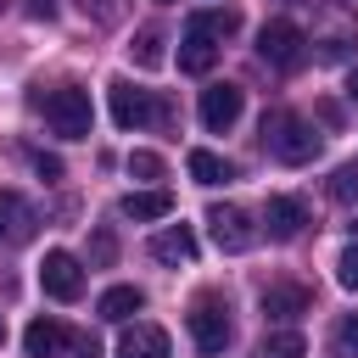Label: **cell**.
<instances>
[{
	"label": "cell",
	"mask_w": 358,
	"mask_h": 358,
	"mask_svg": "<svg viewBox=\"0 0 358 358\" xmlns=\"http://www.w3.org/2000/svg\"><path fill=\"white\" fill-rule=\"evenodd\" d=\"M34 168H39V179H62V157H45V151H39Z\"/></svg>",
	"instance_id": "obj_28"
},
{
	"label": "cell",
	"mask_w": 358,
	"mask_h": 358,
	"mask_svg": "<svg viewBox=\"0 0 358 358\" xmlns=\"http://www.w3.org/2000/svg\"><path fill=\"white\" fill-rule=\"evenodd\" d=\"M241 106H246V95H241V84H207L201 90V123L213 129V134H224V129H235V117H241Z\"/></svg>",
	"instance_id": "obj_9"
},
{
	"label": "cell",
	"mask_w": 358,
	"mask_h": 358,
	"mask_svg": "<svg viewBox=\"0 0 358 358\" xmlns=\"http://www.w3.org/2000/svg\"><path fill=\"white\" fill-rule=\"evenodd\" d=\"M190 341H196V352L218 358L229 347V302H218L213 291L196 296V308H190Z\"/></svg>",
	"instance_id": "obj_5"
},
{
	"label": "cell",
	"mask_w": 358,
	"mask_h": 358,
	"mask_svg": "<svg viewBox=\"0 0 358 358\" xmlns=\"http://www.w3.org/2000/svg\"><path fill=\"white\" fill-rule=\"evenodd\" d=\"M302 224H308L302 196H268V207H263V229H268V241H296Z\"/></svg>",
	"instance_id": "obj_10"
},
{
	"label": "cell",
	"mask_w": 358,
	"mask_h": 358,
	"mask_svg": "<svg viewBox=\"0 0 358 358\" xmlns=\"http://www.w3.org/2000/svg\"><path fill=\"white\" fill-rule=\"evenodd\" d=\"M336 280H341L347 291H358V241L341 246V257H336Z\"/></svg>",
	"instance_id": "obj_22"
},
{
	"label": "cell",
	"mask_w": 358,
	"mask_h": 358,
	"mask_svg": "<svg viewBox=\"0 0 358 358\" xmlns=\"http://www.w3.org/2000/svg\"><path fill=\"white\" fill-rule=\"evenodd\" d=\"M213 62H218V39H213L207 28H196V22H190V28H185V39H179V67H185V73H207Z\"/></svg>",
	"instance_id": "obj_13"
},
{
	"label": "cell",
	"mask_w": 358,
	"mask_h": 358,
	"mask_svg": "<svg viewBox=\"0 0 358 358\" xmlns=\"http://www.w3.org/2000/svg\"><path fill=\"white\" fill-rule=\"evenodd\" d=\"M0 11H6V0H0Z\"/></svg>",
	"instance_id": "obj_32"
},
{
	"label": "cell",
	"mask_w": 358,
	"mask_h": 358,
	"mask_svg": "<svg viewBox=\"0 0 358 358\" xmlns=\"http://www.w3.org/2000/svg\"><path fill=\"white\" fill-rule=\"evenodd\" d=\"M45 123H50L62 140H90V129H95L90 90H78V84H62V90H50V95H45Z\"/></svg>",
	"instance_id": "obj_2"
},
{
	"label": "cell",
	"mask_w": 358,
	"mask_h": 358,
	"mask_svg": "<svg viewBox=\"0 0 358 358\" xmlns=\"http://www.w3.org/2000/svg\"><path fill=\"white\" fill-rule=\"evenodd\" d=\"M129 173L134 179H162V157L157 151H129Z\"/></svg>",
	"instance_id": "obj_23"
},
{
	"label": "cell",
	"mask_w": 358,
	"mask_h": 358,
	"mask_svg": "<svg viewBox=\"0 0 358 358\" xmlns=\"http://www.w3.org/2000/svg\"><path fill=\"white\" fill-rule=\"evenodd\" d=\"M336 352H341V358H358V313H347V319L336 324Z\"/></svg>",
	"instance_id": "obj_25"
},
{
	"label": "cell",
	"mask_w": 358,
	"mask_h": 358,
	"mask_svg": "<svg viewBox=\"0 0 358 358\" xmlns=\"http://www.w3.org/2000/svg\"><path fill=\"white\" fill-rule=\"evenodd\" d=\"M190 22H196V28H207V34L218 39V45H224V39H229V34L241 28V17H235V11H196Z\"/></svg>",
	"instance_id": "obj_21"
},
{
	"label": "cell",
	"mask_w": 358,
	"mask_h": 358,
	"mask_svg": "<svg viewBox=\"0 0 358 358\" xmlns=\"http://www.w3.org/2000/svg\"><path fill=\"white\" fill-rule=\"evenodd\" d=\"M347 101L358 106V67H352V78H347Z\"/></svg>",
	"instance_id": "obj_30"
},
{
	"label": "cell",
	"mask_w": 358,
	"mask_h": 358,
	"mask_svg": "<svg viewBox=\"0 0 358 358\" xmlns=\"http://www.w3.org/2000/svg\"><path fill=\"white\" fill-rule=\"evenodd\" d=\"M330 196L336 201H358V168H336L330 173Z\"/></svg>",
	"instance_id": "obj_24"
},
{
	"label": "cell",
	"mask_w": 358,
	"mask_h": 358,
	"mask_svg": "<svg viewBox=\"0 0 358 358\" xmlns=\"http://www.w3.org/2000/svg\"><path fill=\"white\" fill-rule=\"evenodd\" d=\"M190 179H196V185H229L235 168H229L218 151H190Z\"/></svg>",
	"instance_id": "obj_18"
},
{
	"label": "cell",
	"mask_w": 358,
	"mask_h": 358,
	"mask_svg": "<svg viewBox=\"0 0 358 358\" xmlns=\"http://www.w3.org/2000/svg\"><path fill=\"white\" fill-rule=\"evenodd\" d=\"M257 358H308V341L296 330H268L263 347H257Z\"/></svg>",
	"instance_id": "obj_19"
},
{
	"label": "cell",
	"mask_w": 358,
	"mask_h": 358,
	"mask_svg": "<svg viewBox=\"0 0 358 358\" xmlns=\"http://www.w3.org/2000/svg\"><path fill=\"white\" fill-rule=\"evenodd\" d=\"M62 352H67V358H101V341H95V336H67Z\"/></svg>",
	"instance_id": "obj_27"
},
{
	"label": "cell",
	"mask_w": 358,
	"mask_h": 358,
	"mask_svg": "<svg viewBox=\"0 0 358 358\" xmlns=\"http://www.w3.org/2000/svg\"><path fill=\"white\" fill-rule=\"evenodd\" d=\"M207 229H213L218 252H252V246H257V224H252V213H241V207H229V201L207 207Z\"/></svg>",
	"instance_id": "obj_6"
},
{
	"label": "cell",
	"mask_w": 358,
	"mask_h": 358,
	"mask_svg": "<svg viewBox=\"0 0 358 358\" xmlns=\"http://www.w3.org/2000/svg\"><path fill=\"white\" fill-rule=\"evenodd\" d=\"M112 252H117V241H112V229H101L95 235V263H112Z\"/></svg>",
	"instance_id": "obj_29"
},
{
	"label": "cell",
	"mask_w": 358,
	"mask_h": 358,
	"mask_svg": "<svg viewBox=\"0 0 358 358\" xmlns=\"http://www.w3.org/2000/svg\"><path fill=\"white\" fill-rule=\"evenodd\" d=\"M39 285H45V296H56V302H78V296H84V263L56 246V252H45V263H39Z\"/></svg>",
	"instance_id": "obj_7"
},
{
	"label": "cell",
	"mask_w": 358,
	"mask_h": 358,
	"mask_svg": "<svg viewBox=\"0 0 358 358\" xmlns=\"http://www.w3.org/2000/svg\"><path fill=\"white\" fill-rule=\"evenodd\" d=\"M106 101H112V123L117 129H145V123H162L168 106L151 101V90H134L129 78H112L106 84Z\"/></svg>",
	"instance_id": "obj_4"
},
{
	"label": "cell",
	"mask_w": 358,
	"mask_h": 358,
	"mask_svg": "<svg viewBox=\"0 0 358 358\" xmlns=\"http://www.w3.org/2000/svg\"><path fill=\"white\" fill-rule=\"evenodd\" d=\"M34 229H39L34 201L22 190H0V246H22V241H34Z\"/></svg>",
	"instance_id": "obj_8"
},
{
	"label": "cell",
	"mask_w": 358,
	"mask_h": 358,
	"mask_svg": "<svg viewBox=\"0 0 358 358\" xmlns=\"http://www.w3.org/2000/svg\"><path fill=\"white\" fill-rule=\"evenodd\" d=\"M263 140H268V151H274L280 162H291V168H302V162L319 157V134H313L296 112H268V117H263Z\"/></svg>",
	"instance_id": "obj_1"
},
{
	"label": "cell",
	"mask_w": 358,
	"mask_h": 358,
	"mask_svg": "<svg viewBox=\"0 0 358 358\" xmlns=\"http://www.w3.org/2000/svg\"><path fill=\"white\" fill-rule=\"evenodd\" d=\"M140 308H145V291H140V285H112V291H101V302H95V313H101L106 324H129Z\"/></svg>",
	"instance_id": "obj_14"
},
{
	"label": "cell",
	"mask_w": 358,
	"mask_h": 358,
	"mask_svg": "<svg viewBox=\"0 0 358 358\" xmlns=\"http://www.w3.org/2000/svg\"><path fill=\"white\" fill-rule=\"evenodd\" d=\"M257 56H263L274 73H296V67L308 62V34H302L296 22H285V17H274V22H263V34H257Z\"/></svg>",
	"instance_id": "obj_3"
},
{
	"label": "cell",
	"mask_w": 358,
	"mask_h": 358,
	"mask_svg": "<svg viewBox=\"0 0 358 358\" xmlns=\"http://www.w3.org/2000/svg\"><path fill=\"white\" fill-rule=\"evenodd\" d=\"M151 257L168 263V268L190 263V257H196V229H190V224H168V229H157V235H151Z\"/></svg>",
	"instance_id": "obj_12"
},
{
	"label": "cell",
	"mask_w": 358,
	"mask_h": 358,
	"mask_svg": "<svg viewBox=\"0 0 358 358\" xmlns=\"http://www.w3.org/2000/svg\"><path fill=\"white\" fill-rule=\"evenodd\" d=\"M129 56H134V67H157L162 62V34L157 28H140L134 45H129Z\"/></svg>",
	"instance_id": "obj_20"
},
{
	"label": "cell",
	"mask_w": 358,
	"mask_h": 358,
	"mask_svg": "<svg viewBox=\"0 0 358 358\" xmlns=\"http://www.w3.org/2000/svg\"><path fill=\"white\" fill-rule=\"evenodd\" d=\"M117 207H123V218L151 224V218H168V213H173V196H168V190H129Z\"/></svg>",
	"instance_id": "obj_16"
},
{
	"label": "cell",
	"mask_w": 358,
	"mask_h": 358,
	"mask_svg": "<svg viewBox=\"0 0 358 358\" xmlns=\"http://www.w3.org/2000/svg\"><path fill=\"white\" fill-rule=\"evenodd\" d=\"M117 358H168V330H162V324H145V319L123 324Z\"/></svg>",
	"instance_id": "obj_11"
},
{
	"label": "cell",
	"mask_w": 358,
	"mask_h": 358,
	"mask_svg": "<svg viewBox=\"0 0 358 358\" xmlns=\"http://www.w3.org/2000/svg\"><path fill=\"white\" fill-rule=\"evenodd\" d=\"M347 45H352V34H347V28H341V34H330V39L319 45V62H341V56H347Z\"/></svg>",
	"instance_id": "obj_26"
},
{
	"label": "cell",
	"mask_w": 358,
	"mask_h": 358,
	"mask_svg": "<svg viewBox=\"0 0 358 358\" xmlns=\"http://www.w3.org/2000/svg\"><path fill=\"white\" fill-rule=\"evenodd\" d=\"M22 347H28V358H56V352L67 347V330H62L56 319H34V324L22 330Z\"/></svg>",
	"instance_id": "obj_17"
},
{
	"label": "cell",
	"mask_w": 358,
	"mask_h": 358,
	"mask_svg": "<svg viewBox=\"0 0 358 358\" xmlns=\"http://www.w3.org/2000/svg\"><path fill=\"white\" fill-rule=\"evenodd\" d=\"M0 341H6V319H0Z\"/></svg>",
	"instance_id": "obj_31"
},
{
	"label": "cell",
	"mask_w": 358,
	"mask_h": 358,
	"mask_svg": "<svg viewBox=\"0 0 358 358\" xmlns=\"http://www.w3.org/2000/svg\"><path fill=\"white\" fill-rule=\"evenodd\" d=\"M308 302H313V296H308L302 285H268V291H263V319L291 324L296 313H308Z\"/></svg>",
	"instance_id": "obj_15"
}]
</instances>
